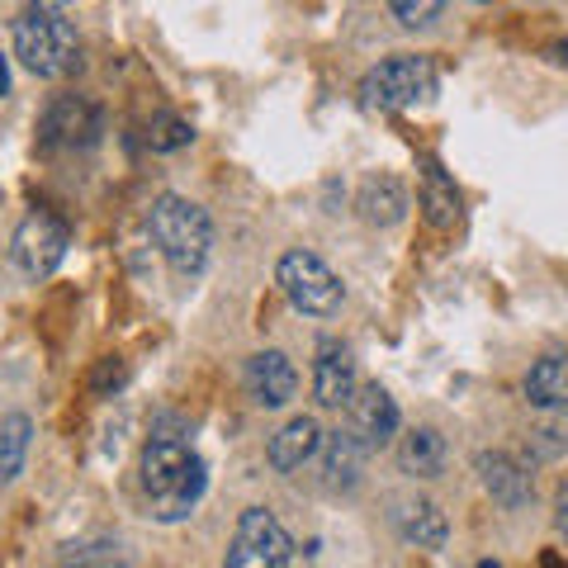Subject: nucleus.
<instances>
[{
  "label": "nucleus",
  "instance_id": "20",
  "mask_svg": "<svg viewBox=\"0 0 568 568\" xmlns=\"http://www.w3.org/2000/svg\"><path fill=\"white\" fill-rule=\"evenodd\" d=\"M403 540H413L417 549H440L446 545V517H440L436 503H407L398 517Z\"/></svg>",
  "mask_w": 568,
  "mask_h": 568
},
{
  "label": "nucleus",
  "instance_id": "3",
  "mask_svg": "<svg viewBox=\"0 0 568 568\" xmlns=\"http://www.w3.org/2000/svg\"><path fill=\"white\" fill-rule=\"evenodd\" d=\"M14 58H20L33 77H48V81H62L77 71L81 62V43H77V29H71L62 14H48V10H29L24 20H14Z\"/></svg>",
  "mask_w": 568,
  "mask_h": 568
},
{
  "label": "nucleus",
  "instance_id": "2",
  "mask_svg": "<svg viewBox=\"0 0 568 568\" xmlns=\"http://www.w3.org/2000/svg\"><path fill=\"white\" fill-rule=\"evenodd\" d=\"M148 233H152L156 252L166 256V265L175 275H200L204 271L209 246H213V223L194 200H185V194H162V200H152Z\"/></svg>",
  "mask_w": 568,
  "mask_h": 568
},
{
  "label": "nucleus",
  "instance_id": "14",
  "mask_svg": "<svg viewBox=\"0 0 568 568\" xmlns=\"http://www.w3.org/2000/svg\"><path fill=\"white\" fill-rule=\"evenodd\" d=\"M422 219L432 223V227H455L459 223V190H455V181L446 171H440L436 162H426V171H422Z\"/></svg>",
  "mask_w": 568,
  "mask_h": 568
},
{
  "label": "nucleus",
  "instance_id": "30",
  "mask_svg": "<svg viewBox=\"0 0 568 568\" xmlns=\"http://www.w3.org/2000/svg\"><path fill=\"white\" fill-rule=\"evenodd\" d=\"M474 6H484V0H474Z\"/></svg>",
  "mask_w": 568,
  "mask_h": 568
},
{
  "label": "nucleus",
  "instance_id": "26",
  "mask_svg": "<svg viewBox=\"0 0 568 568\" xmlns=\"http://www.w3.org/2000/svg\"><path fill=\"white\" fill-rule=\"evenodd\" d=\"M545 52H549V58H555V62H568V39H555V43H549Z\"/></svg>",
  "mask_w": 568,
  "mask_h": 568
},
{
  "label": "nucleus",
  "instance_id": "15",
  "mask_svg": "<svg viewBox=\"0 0 568 568\" xmlns=\"http://www.w3.org/2000/svg\"><path fill=\"white\" fill-rule=\"evenodd\" d=\"M365 446L355 440V432L346 426H336L332 436H323V474H327V484L332 488H355V478H361V465H365Z\"/></svg>",
  "mask_w": 568,
  "mask_h": 568
},
{
  "label": "nucleus",
  "instance_id": "29",
  "mask_svg": "<svg viewBox=\"0 0 568 568\" xmlns=\"http://www.w3.org/2000/svg\"><path fill=\"white\" fill-rule=\"evenodd\" d=\"M478 568H503V564H478Z\"/></svg>",
  "mask_w": 568,
  "mask_h": 568
},
{
  "label": "nucleus",
  "instance_id": "17",
  "mask_svg": "<svg viewBox=\"0 0 568 568\" xmlns=\"http://www.w3.org/2000/svg\"><path fill=\"white\" fill-rule=\"evenodd\" d=\"M398 459H403V469H407V474L436 478L440 469H446V436H440L436 426H417V432H407V436H403Z\"/></svg>",
  "mask_w": 568,
  "mask_h": 568
},
{
  "label": "nucleus",
  "instance_id": "9",
  "mask_svg": "<svg viewBox=\"0 0 568 568\" xmlns=\"http://www.w3.org/2000/svg\"><path fill=\"white\" fill-rule=\"evenodd\" d=\"M100 133V110L81 95H62L48 104V114L39 123V142L43 148H77V142H91Z\"/></svg>",
  "mask_w": 568,
  "mask_h": 568
},
{
  "label": "nucleus",
  "instance_id": "4",
  "mask_svg": "<svg viewBox=\"0 0 568 568\" xmlns=\"http://www.w3.org/2000/svg\"><path fill=\"white\" fill-rule=\"evenodd\" d=\"M432 91H436L432 58L398 52V58H384L375 71H365L361 104H365V110H379V114H398V110H413V104H422Z\"/></svg>",
  "mask_w": 568,
  "mask_h": 568
},
{
  "label": "nucleus",
  "instance_id": "23",
  "mask_svg": "<svg viewBox=\"0 0 568 568\" xmlns=\"http://www.w3.org/2000/svg\"><path fill=\"white\" fill-rule=\"evenodd\" d=\"M123 384H129V365H123L119 355H104V361L91 369V394H100V398L119 394Z\"/></svg>",
  "mask_w": 568,
  "mask_h": 568
},
{
  "label": "nucleus",
  "instance_id": "25",
  "mask_svg": "<svg viewBox=\"0 0 568 568\" xmlns=\"http://www.w3.org/2000/svg\"><path fill=\"white\" fill-rule=\"evenodd\" d=\"M71 0H33V10H48V14H62Z\"/></svg>",
  "mask_w": 568,
  "mask_h": 568
},
{
  "label": "nucleus",
  "instance_id": "7",
  "mask_svg": "<svg viewBox=\"0 0 568 568\" xmlns=\"http://www.w3.org/2000/svg\"><path fill=\"white\" fill-rule=\"evenodd\" d=\"M67 242H71V237H67V223L39 209V213H29V219L20 223L10 256H14V265H20L29 280H43V275H52V271L62 265Z\"/></svg>",
  "mask_w": 568,
  "mask_h": 568
},
{
  "label": "nucleus",
  "instance_id": "12",
  "mask_svg": "<svg viewBox=\"0 0 568 568\" xmlns=\"http://www.w3.org/2000/svg\"><path fill=\"white\" fill-rule=\"evenodd\" d=\"M317 450H323V432H317V422L313 417H290L271 436V450H265V459H271L275 474H294V469H304Z\"/></svg>",
  "mask_w": 568,
  "mask_h": 568
},
{
  "label": "nucleus",
  "instance_id": "18",
  "mask_svg": "<svg viewBox=\"0 0 568 568\" xmlns=\"http://www.w3.org/2000/svg\"><path fill=\"white\" fill-rule=\"evenodd\" d=\"M478 478H484V488L503 507H521L530 497V478L521 474V465H511L507 455H478Z\"/></svg>",
  "mask_w": 568,
  "mask_h": 568
},
{
  "label": "nucleus",
  "instance_id": "24",
  "mask_svg": "<svg viewBox=\"0 0 568 568\" xmlns=\"http://www.w3.org/2000/svg\"><path fill=\"white\" fill-rule=\"evenodd\" d=\"M555 521H559V536L568 540V488L559 493V517H555Z\"/></svg>",
  "mask_w": 568,
  "mask_h": 568
},
{
  "label": "nucleus",
  "instance_id": "28",
  "mask_svg": "<svg viewBox=\"0 0 568 568\" xmlns=\"http://www.w3.org/2000/svg\"><path fill=\"white\" fill-rule=\"evenodd\" d=\"M62 568H100V564H91V559L81 555V559H71V564H62Z\"/></svg>",
  "mask_w": 568,
  "mask_h": 568
},
{
  "label": "nucleus",
  "instance_id": "1",
  "mask_svg": "<svg viewBox=\"0 0 568 568\" xmlns=\"http://www.w3.org/2000/svg\"><path fill=\"white\" fill-rule=\"evenodd\" d=\"M204 459L194 455L185 440L175 436H152L142 450V493L152 503V517L162 521H181L194 511V503L204 497Z\"/></svg>",
  "mask_w": 568,
  "mask_h": 568
},
{
  "label": "nucleus",
  "instance_id": "16",
  "mask_svg": "<svg viewBox=\"0 0 568 568\" xmlns=\"http://www.w3.org/2000/svg\"><path fill=\"white\" fill-rule=\"evenodd\" d=\"M526 398L536 407H568V351H549L530 365Z\"/></svg>",
  "mask_w": 568,
  "mask_h": 568
},
{
  "label": "nucleus",
  "instance_id": "11",
  "mask_svg": "<svg viewBox=\"0 0 568 568\" xmlns=\"http://www.w3.org/2000/svg\"><path fill=\"white\" fill-rule=\"evenodd\" d=\"M313 394L323 407H346L355 394V361L342 342H323L317 346V365H313Z\"/></svg>",
  "mask_w": 568,
  "mask_h": 568
},
{
  "label": "nucleus",
  "instance_id": "6",
  "mask_svg": "<svg viewBox=\"0 0 568 568\" xmlns=\"http://www.w3.org/2000/svg\"><path fill=\"white\" fill-rule=\"evenodd\" d=\"M290 555H294V540H290V530L275 521V511L246 507L223 568H284Z\"/></svg>",
  "mask_w": 568,
  "mask_h": 568
},
{
  "label": "nucleus",
  "instance_id": "19",
  "mask_svg": "<svg viewBox=\"0 0 568 568\" xmlns=\"http://www.w3.org/2000/svg\"><path fill=\"white\" fill-rule=\"evenodd\" d=\"M29 440H33V422L24 413H0V488L24 469Z\"/></svg>",
  "mask_w": 568,
  "mask_h": 568
},
{
  "label": "nucleus",
  "instance_id": "5",
  "mask_svg": "<svg viewBox=\"0 0 568 568\" xmlns=\"http://www.w3.org/2000/svg\"><path fill=\"white\" fill-rule=\"evenodd\" d=\"M275 284L284 290V298L308 317H332L342 308V280H336L332 265L317 261L313 252H284L275 265Z\"/></svg>",
  "mask_w": 568,
  "mask_h": 568
},
{
  "label": "nucleus",
  "instance_id": "21",
  "mask_svg": "<svg viewBox=\"0 0 568 568\" xmlns=\"http://www.w3.org/2000/svg\"><path fill=\"white\" fill-rule=\"evenodd\" d=\"M190 138H194V129H190V119H181V114H156V119L148 123V142H152V152L190 148Z\"/></svg>",
  "mask_w": 568,
  "mask_h": 568
},
{
  "label": "nucleus",
  "instance_id": "10",
  "mask_svg": "<svg viewBox=\"0 0 568 568\" xmlns=\"http://www.w3.org/2000/svg\"><path fill=\"white\" fill-rule=\"evenodd\" d=\"M242 379H246V394H252L256 407H284L298 388V375L284 351H256L252 361H246Z\"/></svg>",
  "mask_w": 568,
  "mask_h": 568
},
{
  "label": "nucleus",
  "instance_id": "27",
  "mask_svg": "<svg viewBox=\"0 0 568 568\" xmlns=\"http://www.w3.org/2000/svg\"><path fill=\"white\" fill-rule=\"evenodd\" d=\"M0 95H10V67H6V58H0Z\"/></svg>",
  "mask_w": 568,
  "mask_h": 568
},
{
  "label": "nucleus",
  "instance_id": "22",
  "mask_svg": "<svg viewBox=\"0 0 568 568\" xmlns=\"http://www.w3.org/2000/svg\"><path fill=\"white\" fill-rule=\"evenodd\" d=\"M388 10H394V20L403 29H426L440 10H446V0H388Z\"/></svg>",
  "mask_w": 568,
  "mask_h": 568
},
{
  "label": "nucleus",
  "instance_id": "8",
  "mask_svg": "<svg viewBox=\"0 0 568 568\" xmlns=\"http://www.w3.org/2000/svg\"><path fill=\"white\" fill-rule=\"evenodd\" d=\"M346 426L365 450H384L388 440L398 436V403L388 398L379 384H361L346 403Z\"/></svg>",
  "mask_w": 568,
  "mask_h": 568
},
{
  "label": "nucleus",
  "instance_id": "13",
  "mask_svg": "<svg viewBox=\"0 0 568 568\" xmlns=\"http://www.w3.org/2000/svg\"><path fill=\"white\" fill-rule=\"evenodd\" d=\"M355 209H361V219L369 227H394L403 213H407V190L394 181V175H369L355 194Z\"/></svg>",
  "mask_w": 568,
  "mask_h": 568
}]
</instances>
